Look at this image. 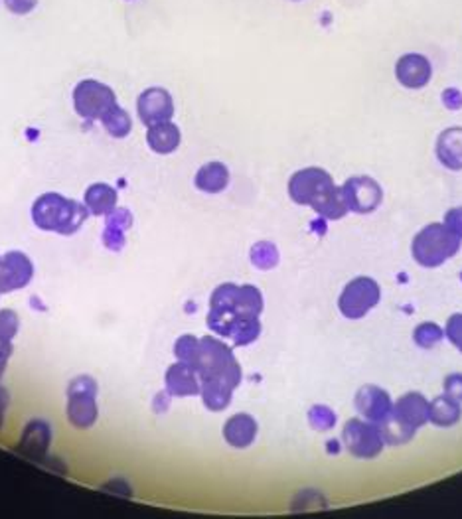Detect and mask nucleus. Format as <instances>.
Listing matches in <instances>:
<instances>
[{
  "mask_svg": "<svg viewBox=\"0 0 462 519\" xmlns=\"http://www.w3.org/2000/svg\"><path fill=\"white\" fill-rule=\"evenodd\" d=\"M8 403H10V393H8V389L0 387V429H3V423H5V413H6Z\"/></svg>",
  "mask_w": 462,
  "mask_h": 519,
  "instance_id": "obj_40",
  "label": "nucleus"
},
{
  "mask_svg": "<svg viewBox=\"0 0 462 519\" xmlns=\"http://www.w3.org/2000/svg\"><path fill=\"white\" fill-rule=\"evenodd\" d=\"M380 432L383 437V442H388V445H405V442H410L415 437L417 430L400 423V420H397L391 413L380 425Z\"/></svg>",
  "mask_w": 462,
  "mask_h": 519,
  "instance_id": "obj_28",
  "label": "nucleus"
},
{
  "mask_svg": "<svg viewBox=\"0 0 462 519\" xmlns=\"http://www.w3.org/2000/svg\"><path fill=\"white\" fill-rule=\"evenodd\" d=\"M200 338L192 336V334H184V336H180L174 342V355L176 360L182 363H188L190 367H198V360H200Z\"/></svg>",
  "mask_w": 462,
  "mask_h": 519,
  "instance_id": "obj_29",
  "label": "nucleus"
},
{
  "mask_svg": "<svg viewBox=\"0 0 462 519\" xmlns=\"http://www.w3.org/2000/svg\"><path fill=\"white\" fill-rule=\"evenodd\" d=\"M443 105L450 111L462 109V93L458 90H455V88L445 90L443 91Z\"/></svg>",
  "mask_w": 462,
  "mask_h": 519,
  "instance_id": "obj_39",
  "label": "nucleus"
},
{
  "mask_svg": "<svg viewBox=\"0 0 462 519\" xmlns=\"http://www.w3.org/2000/svg\"><path fill=\"white\" fill-rule=\"evenodd\" d=\"M395 78L407 90H421L433 78V66L423 53H405L395 63Z\"/></svg>",
  "mask_w": 462,
  "mask_h": 519,
  "instance_id": "obj_13",
  "label": "nucleus"
},
{
  "mask_svg": "<svg viewBox=\"0 0 462 519\" xmlns=\"http://www.w3.org/2000/svg\"><path fill=\"white\" fill-rule=\"evenodd\" d=\"M437 158L448 170H462V127H450L437 138Z\"/></svg>",
  "mask_w": 462,
  "mask_h": 519,
  "instance_id": "obj_18",
  "label": "nucleus"
},
{
  "mask_svg": "<svg viewBox=\"0 0 462 519\" xmlns=\"http://www.w3.org/2000/svg\"><path fill=\"white\" fill-rule=\"evenodd\" d=\"M235 389L223 382H200L202 401L210 410H223L231 403Z\"/></svg>",
  "mask_w": 462,
  "mask_h": 519,
  "instance_id": "obj_24",
  "label": "nucleus"
},
{
  "mask_svg": "<svg viewBox=\"0 0 462 519\" xmlns=\"http://www.w3.org/2000/svg\"><path fill=\"white\" fill-rule=\"evenodd\" d=\"M308 425L315 430H330L336 427L335 410L326 405H315L308 410Z\"/></svg>",
  "mask_w": 462,
  "mask_h": 519,
  "instance_id": "obj_32",
  "label": "nucleus"
},
{
  "mask_svg": "<svg viewBox=\"0 0 462 519\" xmlns=\"http://www.w3.org/2000/svg\"><path fill=\"white\" fill-rule=\"evenodd\" d=\"M117 200H119V193L113 186L105 182L91 184V186L85 190L83 203L85 208L90 210L93 215H107L117 208Z\"/></svg>",
  "mask_w": 462,
  "mask_h": 519,
  "instance_id": "obj_20",
  "label": "nucleus"
},
{
  "mask_svg": "<svg viewBox=\"0 0 462 519\" xmlns=\"http://www.w3.org/2000/svg\"><path fill=\"white\" fill-rule=\"evenodd\" d=\"M460 237L450 231L445 223H429L415 235L411 253L421 267L435 269L453 259L460 251Z\"/></svg>",
  "mask_w": 462,
  "mask_h": 519,
  "instance_id": "obj_3",
  "label": "nucleus"
},
{
  "mask_svg": "<svg viewBox=\"0 0 462 519\" xmlns=\"http://www.w3.org/2000/svg\"><path fill=\"white\" fill-rule=\"evenodd\" d=\"M356 409L373 425H382L393 413V403L388 392L378 385H363L356 393Z\"/></svg>",
  "mask_w": 462,
  "mask_h": 519,
  "instance_id": "obj_12",
  "label": "nucleus"
},
{
  "mask_svg": "<svg viewBox=\"0 0 462 519\" xmlns=\"http://www.w3.org/2000/svg\"><path fill=\"white\" fill-rule=\"evenodd\" d=\"M200 360L196 372L200 382H223L233 389L241 383V365L233 350L213 336L200 338Z\"/></svg>",
  "mask_w": 462,
  "mask_h": 519,
  "instance_id": "obj_2",
  "label": "nucleus"
},
{
  "mask_svg": "<svg viewBox=\"0 0 462 519\" xmlns=\"http://www.w3.org/2000/svg\"><path fill=\"white\" fill-rule=\"evenodd\" d=\"M90 210L78 200H70L58 192L42 193L32 203V222L42 231L73 235L88 222Z\"/></svg>",
  "mask_w": 462,
  "mask_h": 519,
  "instance_id": "obj_1",
  "label": "nucleus"
},
{
  "mask_svg": "<svg viewBox=\"0 0 462 519\" xmlns=\"http://www.w3.org/2000/svg\"><path fill=\"white\" fill-rule=\"evenodd\" d=\"M68 420L75 429H90L98 423V382L90 375H80L68 385Z\"/></svg>",
  "mask_w": 462,
  "mask_h": 519,
  "instance_id": "obj_4",
  "label": "nucleus"
},
{
  "mask_svg": "<svg viewBox=\"0 0 462 519\" xmlns=\"http://www.w3.org/2000/svg\"><path fill=\"white\" fill-rule=\"evenodd\" d=\"M261 336V320L259 316L238 318L233 324L230 338L235 345H250Z\"/></svg>",
  "mask_w": 462,
  "mask_h": 519,
  "instance_id": "obj_27",
  "label": "nucleus"
},
{
  "mask_svg": "<svg viewBox=\"0 0 462 519\" xmlns=\"http://www.w3.org/2000/svg\"><path fill=\"white\" fill-rule=\"evenodd\" d=\"M250 259L257 269H261V271H269V269H273L278 265V249L271 241H259L251 247Z\"/></svg>",
  "mask_w": 462,
  "mask_h": 519,
  "instance_id": "obj_30",
  "label": "nucleus"
},
{
  "mask_svg": "<svg viewBox=\"0 0 462 519\" xmlns=\"http://www.w3.org/2000/svg\"><path fill=\"white\" fill-rule=\"evenodd\" d=\"M36 5H38V0H5V6L10 10V13L18 14V16L30 14L32 10L36 8Z\"/></svg>",
  "mask_w": 462,
  "mask_h": 519,
  "instance_id": "obj_37",
  "label": "nucleus"
},
{
  "mask_svg": "<svg viewBox=\"0 0 462 519\" xmlns=\"http://www.w3.org/2000/svg\"><path fill=\"white\" fill-rule=\"evenodd\" d=\"M462 417V407L457 399L448 395L435 397L431 403H429V420L437 427H453L457 425Z\"/></svg>",
  "mask_w": 462,
  "mask_h": 519,
  "instance_id": "obj_23",
  "label": "nucleus"
},
{
  "mask_svg": "<svg viewBox=\"0 0 462 519\" xmlns=\"http://www.w3.org/2000/svg\"><path fill=\"white\" fill-rule=\"evenodd\" d=\"M99 121L105 131L115 138H125L133 131V118L119 103H115L111 109H107Z\"/></svg>",
  "mask_w": 462,
  "mask_h": 519,
  "instance_id": "obj_25",
  "label": "nucleus"
},
{
  "mask_svg": "<svg viewBox=\"0 0 462 519\" xmlns=\"http://www.w3.org/2000/svg\"><path fill=\"white\" fill-rule=\"evenodd\" d=\"M382 298L380 285L370 277H358L344 287L338 298V308L346 318L360 320L372 308L378 307Z\"/></svg>",
  "mask_w": 462,
  "mask_h": 519,
  "instance_id": "obj_6",
  "label": "nucleus"
},
{
  "mask_svg": "<svg viewBox=\"0 0 462 519\" xmlns=\"http://www.w3.org/2000/svg\"><path fill=\"white\" fill-rule=\"evenodd\" d=\"M445 225L462 240V208H453L445 213Z\"/></svg>",
  "mask_w": 462,
  "mask_h": 519,
  "instance_id": "obj_38",
  "label": "nucleus"
},
{
  "mask_svg": "<svg viewBox=\"0 0 462 519\" xmlns=\"http://www.w3.org/2000/svg\"><path fill=\"white\" fill-rule=\"evenodd\" d=\"M115 103V91L98 80H83L73 90V109L85 121H99Z\"/></svg>",
  "mask_w": 462,
  "mask_h": 519,
  "instance_id": "obj_5",
  "label": "nucleus"
},
{
  "mask_svg": "<svg viewBox=\"0 0 462 519\" xmlns=\"http://www.w3.org/2000/svg\"><path fill=\"white\" fill-rule=\"evenodd\" d=\"M335 186L336 184L326 170L310 166L295 172L291 180H288V196L298 205L315 208Z\"/></svg>",
  "mask_w": 462,
  "mask_h": 519,
  "instance_id": "obj_7",
  "label": "nucleus"
},
{
  "mask_svg": "<svg viewBox=\"0 0 462 519\" xmlns=\"http://www.w3.org/2000/svg\"><path fill=\"white\" fill-rule=\"evenodd\" d=\"M445 336L450 340V344L457 345L458 352H462V315H453L447 322Z\"/></svg>",
  "mask_w": 462,
  "mask_h": 519,
  "instance_id": "obj_34",
  "label": "nucleus"
},
{
  "mask_svg": "<svg viewBox=\"0 0 462 519\" xmlns=\"http://www.w3.org/2000/svg\"><path fill=\"white\" fill-rule=\"evenodd\" d=\"M344 447L356 458L372 460L380 457L383 450V437L380 432V427L373 423H365L362 419H350L342 430Z\"/></svg>",
  "mask_w": 462,
  "mask_h": 519,
  "instance_id": "obj_8",
  "label": "nucleus"
},
{
  "mask_svg": "<svg viewBox=\"0 0 462 519\" xmlns=\"http://www.w3.org/2000/svg\"><path fill=\"white\" fill-rule=\"evenodd\" d=\"M344 200L348 203L350 212L372 213L383 202V190L378 180L372 176H352L342 184Z\"/></svg>",
  "mask_w": 462,
  "mask_h": 519,
  "instance_id": "obj_9",
  "label": "nucleus"
},
{
  "mask_svg": "<svg viewBox=\"0 0 462 519\" xmlns=\"http://www.w3.org/2000/svg\"><path fill=\"white\" fill-rule=\"evenodd\" d=\"M445 338V330L438 326L435 322H423L419 324L413 332V340L423 350H431L435 345Z\"/></svg>",
  "mask_w": 462,
  "mask_h": 519,
  "instance_id": "obj_31",
  "label": "nucleus"
},
{
  "mask_svg": "<svg viewBox=\"0 0 462 519\" xmlns=\"http://www.w3.org/2000/svg\"><path fill=\"white\" fill-rule=\"evenodd\" d=\"M196 188L200 192H206V193H220L225 188H228L230 184V170L228 166L223 165V162H208V165H203L198 172H196V178H194Z\"/></svg>",
  "mask_w": 462,
  "mask_h": 519,
  "instance_id": "obj_21",
  "label": "nucleus"
},
{
  "mask_svg": "<svg viewBox=\"0 0 462 519\" xmlns=\"http://www.w3.org/2000/svg\"><path fill=\"white\" fill-rule=\"evenodd\" d=\"M393 417L413 430L421 429L429 420V401L417 392L405 393L393 405Z\"/></svg>",
  "mask_w": 462,
  "mask_h": 519,
  "instance_id": "obj_14",
  "label": "nucleus"
},
{
  "mask_svg": "<svg viewBox=\"0 0 462 519\" xmlns=\"http://www.w3.org/2000/svg\"><path fill=\"white\" fill-rule=\"evenodd\" d=\"M133 225V213L127 208H115L111 213L105 215V227H113V230L127 231Z\"/></svg>",
  "mask_w": 462,
  "mask_h": 519,
  "instance_id": "obj_33",
  "label": "nucleus"
},
{
  "mask_svg": "<svg viewBox=\"0 0 462 519\" xmlns=\"http://www.w3.org/2000/svg\"><path fill=\"white\" fill-rule=\"evenodd\" d=\"M165 385L170 397H192L200 393V375L194 367L176 362L166 370Z\"/></svg>",
  "mask_w": 462,
  "mask_h": 519,
  "instance_id": "obj_15",
  "label": "nucleus"
},
{
  "mask_svg": "<svg viewBox=\"0 0 462 519\" xmlns=\"http://www.w3.org/2000/svg\"><path fill=\"white\" fill-rule=\"evenodd\" d=\"M137 113L146 127L166 123L174 117V101H172V95L166 90L148 88L138 95Z\"/></svg>",
  "mask_w": 462,
  "mask_h": 519,
  "instance_id": "obj_11",
  "label": "nucleus"
},
{
  "mask_svg": "<svg viewBox=\"0 0 462 519\" xmlns=\"http://www.w3.org/2000/svg\"><path fill=\"white\" fill-rule=\"evenodd\" d=\"M263 295L261 290L253 285H241L238 288V298H235V312L240 318L245 316H261L263 312Z\"/></svg>",
  "mask_w": 462,
  "mask_h": 519,
  "instance_id": "obj_26",
  "label": "nucleus"
},
{
  "mask_svg": "<svg viewBox=\"0 0 462 519\" xmlns=\"http://www.w3.org/2000/svg\"><path fill=\"white\" fill-rule=\"evenodd\" d=\"M257 430H259V425L251 415L238 413L225 420L223 439L233 448H247L255 442Z\"/></svg>",
  "mask_w": 462,
  "mask_h": 519,
  "instance_id": "obj_17",
  "label": "nucleus"
},
{
  "mask_svg": "<svg viewBox=\"0 0 462 519\" xmlns=\"http://www.w3.org/2000/svg\"><path fill=\"white\" fill-rule=\"evenodd\" d=\"M50 442H52L50 425L46 423V420L34 419L26 425V429L23 432V439H20V442H18V450L26 454L28 458L42 460L48 454Z\"/></svg>",
  "mask_w": 462,
  "mask_h": 519,
  "instance_id": "obj_16",
  "label": "nucleus"
},
{
  "mask_svg": "<svg viewBox=\"0 0 462 519\" xmlns=\"http://www.w3.org/2000/svg\"><path fill=\"white\" fill-rule=\"evenodd\" d=\"M445 395L457 399L458 403H462V373H450L445 377Z\"/></svg>",
  "mask_w": 462,
  "mask_h": 519,
  "instance_id": "obj_36",
  "label": "nucleus"
},
{
  "mask_svg": "<svg viewBox=\"0 0 462 519\" xmlns=\"http://www.w3.org/2000/svg\"><path fill=\"white\" fill-rule=\"evenodd\" d=\"M34 278V263L23 251H8L0 257V295L24 288Z\"/></svg>",
  "mask_w": 462,
  "mask_h": 519,
  "instance_id": "obj_10",
  "label": "nucleus"
},
{
  "mask_svg": "<svg viewBox=\"0 0 462 519\" xmlns=\"http://www.w3.org/2000/svg\"><path fill=\"white\" fill-rule=\"evenodd\" d=\"M180 128L172 121L153 125L146 131V143L156 155H172L180 146Z\"/></svg>",
  "mask_w": 462,
  "mask_h": 519,
  "instance_id": "obj_19",
  "label": "nucleus"
},
{
  "mask_svg": "<svg viewBox=\"0 0 462 519\" xmlns=\"http://www.w3.org/2000/svg\"><path fill=\"white\" fill-rule=\"evenodd\" d=\"M127 240H125V231L119 230H113V227H105L103 230V245L107 249H111V251H121L125 247Z\"/></svg>",
  "mask_w": 462,
  "mask_h": 519,
  "instance_id": "obj_35",
  "label": "nucleus"
},
{
  "mask_svg": "<svg viewBox=\"0 0 462 519\" xmlns=\"http://www.w3.org/2000/svg\"><path fill=\"white\" fill-rule=\"evenodd\" d=\"M20 328V318L14 310L3 308L0 310V380L6 372L10 355H13V340L16 338Z\"/></svg>",
  "mask_w": 462,
  "mask_h": 519,
  "instance_id": "obj_22",
  "label": "nucleus"
}]
</instances>
